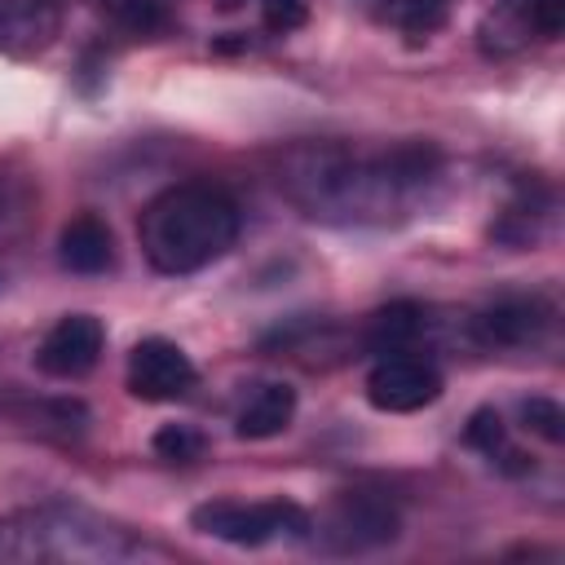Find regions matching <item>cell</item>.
Segmentation results:
<instances>
[{
    "instance_id": "13",
    "label": "cell",
    "mask_w": 565,
    "mask_h": 565,
    "mask_svg": "<svg viewBox=\"0 0 565 565\" xmlns=\"http://www.w3.org/2000/svg\"><path fill=\"white\" fill-rule=\"evenodd\" d=\"M291 415H296V388H287V384H260L243 402V411L234 419V433L247 437V441H265V437H278L291 424Z\"/></svg>"
},
{
    "instance_id": "10",
    "label": "cell",
    "mask_w": 565,
    "mask_h": 565,
    "mask_svg": "<svg viewBox=\"0 0 565 565\" xmlns=\"http://www.w3.org/2000/svg\"><path fill=\"white\" fill-rule=\"evenodd\" d=\"M468 327H472V340L486 349H521L543 335L547 305L539 296H499L486 309H477Z\"/></svg>"
},
{
    "instance_id": "3",
    "label": "cell",
    "mask_w": 565,
    "mask_h": 565,
    "mask_svg": "<svg viewBox=\"0 0 565 565\" xmlns=\"http://www.w3.org/2000/svg\"><path fill=\"white\" fill-rule=\"evenodd\" d=\"M159 556L137 534L119 530L115 521L75 508V503H40L18 508L0 516V561H84V565H110V561H137Z\"/></svg>"
},
{
    "instance_id": "16",
    "label": "cell",
    "mask_w": 565,
    "mask_h": 565,
    "mask_svg": "<svg viewBox=\"0 0 565 565\" xmlns=\"http://www.w3.org/2000/svg\"><path fill=\"white\" fill-rule=\"evenodd\" d=\"M106 9L115 18V26H124L132 35H159L172 22L168 0H106Z\"/></svg>"
},
{
    "instance_id": "1",
    "label": "cell",
    "mask_w": 565,
    "mask_h": 565,
    "mask_svg": "<svg viewBox=\"0 0 565 565\" xmlns=\"http://www.w3.org/2000/svg\"><path fill=\"white\" fill-rule=\"evenodd\" d=\"M441 177V154L428 141L406 146H344L305 141L278 163V190L313 221L375 225L411 212Z\"/></svg>"
},
{
    "instance_id": "20",
    "label": "cell",
    "mask_w": 565,
    "mask_h": 565,
    "mask_svg": "<svg viewBox=\"0 0 565 565\" xmlns=\"http://www.w3.org/2000/svg\"><path fill=\"white\" fill-rule=\"evenodd\" d=\"M260 22L274 35L300 31L309 22V0H260Z\"/></svg>"
},
{
    "instance_id": "19",
    "label": "cell",
    "mask_w": 565,
    "mask_h": 565,
    "mask_svg": "<svg viewBox=\"0 0 565 565\" xmlns=\"http://www.w3.org/2000/svg\"><path fill=\"white\" fill-rule=\"evenodd\" d=\"M521 419H525L530 433H539V437L552 441V446L565 437V415H561V406L547 402V397H530V402L521 406Z\"/></svg>"
},
{
    "instance_id": "14",
    "label": "cell",
    "mask_w": 565,
    "mask_h": 565,
    "mask_svg": "<svg viewBox=\"0 0 565 565\" xmlns=\"http://www.w3.org/2000/svg\"><path fill=\"white\" fill-rule=\"evenodd\" d=\"M424 327H428V318H424V309L415 300H393V305L371 313L366 349H375V353H411V344L424 335Z\"/></svg>"
},
{
    "instance_id": "4",
    "label": "cell",
    "mask_w": 565,
    "mask_h": 565,
    "mask_svg": "<svg viewBox=\"0 0 565 565\" xmlns=\"http://www.w3.org/2000/svg\"><path fill=\"white\" fill-rule=\"evenodd\" d=\"M190 525L207 539L234 543V547H260L274 539H305L313 530L309 512L291 499L269 503H243V499H212L190 512Z\"/></svg>"
},
{
    "instance_id": "17",
    "label": "cell",
    "mask_w": 565,
    "mask_h": 565,
    "mask_svg": "<svg viewBox=\"0 0 565 565\" xmlns=\"http://www.w3.org/2000/svg\"><path fill=\"white\" fill-rule=\"evenodd\" d=\"M150 446H154V455L168 459V463H190V459H199V455L207 450V441H203V433H199L194 424H163V428L150 437Z\"/></svg>"
},
{
    "instance_id": "2",
    "label": "cell",
    "mask_w": 565,
    "mask_h": 565,
    "mask_svg": "<svg viewBox=\"0 0 565 565\" xmlns=\"http://www.w3.org/2000/svg\"><path fill=\"white\" fill-rule=\"evenodd\" d=\"M238 203L207 181H181L159 190L137 216L141 256L159 274H194L221 260L238 238Z\"/></svg>"
},
{
    "instance_id": "6",
    "label": "cell",
    "mask_w": 565,
    "mask_h": 565,
    "mask_svg": "<svg viewBox=\"0 0 565 565\" xmlns=\"http://www.w3.org/2000/svg\"><path fill=\"white\" fill-rule=\"evenodd\" d=\"M441 397V371L415 353H384L366 375V402L384 415H411Z\"/></svg>"
},
{
    "instance_id": "15",
    "label": "cell",
    "mask_w": 565,
    "mask_h": 565,
    "mask_svg": "<svg viewBox=\"0 0 565 565\" xmlns=\"http://www.w3.org/2000/svg\"><path fill=\"white\" fill-rule=\"evenodd\" d=\"M362 4L375 22L402 31L406 40H428L450 18V0H362Z\"/></svg>"
},
{
    "instance_id": "7",
    "label": "cell",
    "mask_w": 565,
    "mask_h": 565,
    "mask_svg": "<svg viewBox=\"0 0 565 565\" xmlns=\"http://www.w3.org/2000/svg\"><path fill=\"white\" fill-rule=\"evenodd\" d=\"M199 371L190 353L163 335H146L128 353V393L141 402H177L194 388Z\"/></svg>"
},
{
    "instance_id": "5",
    "label": "cell",
    "mask_w": 565,
    "mask_h": 565,
    "mask_svg": "<svg viewBox=\"0 0 565 565\" xmlns=\"http://www.w3.org/2000/svg\"><path fill=\"white\" fill-rule=\"evenodd\" d=\"M318 543L335 556H362L375 547H388L402 530L397 508L380 490H344L331 499V508L313 521Z\"/></svg>"
},
{
    "instance_id": "11",
    "label": "cell",
    "mask_w": 565,
    "mask_h": 565,
    "mask_svg": "<svg viewBox=\"0 0 565 565\" xmlns=\"http://www.w3.org/2000/svg\"><path fill=\"white\" fill-rule=\"evenodd\" d=\"M57 0H0V53H40L57 40Z\"/></svg>"
},
{
    "instance_id": "9",
    "label": "cell",
    "mask_w": 565,
    "mask_h": 565,
    "mask_svg": "<svg viewBox=\"0 0 565 565\" xmlns=\"http://www.w3.org/2000/svg\"><path fill=\"white\" fill-rule=\"evenodd\" d=\"M102 344H106V331H102V322L93 313H66L40 340L35 366L44 375H53V380H75V375H88L97 366Z\"/></svg>"
},
{
    "instance_id": "12",
    "label": "cell",
    "mask_w": 565,
    "mask_h": 565,
    "mask_svg": "<svg viewBox=\"0 0 565 565\" xmlns=\"http://www.w3.org/2000/svg\"><path fill=\"white\" fill-rule=\"evenodd\" d=\"M57 256L71 274H106L110 260H115V238H110V225L93 212L84 216H71L62 225V238H57Z\"/></svg>"
},
{
    "instance_id": "8",
    "label": "cell",
    "mask_w": 565,
    "mask_h": 565,
    "mask_svg": "<svg viewBox=\"0 0 565 565\" xmlns=\"http://www.w3.org/2000/svg\"><path fill=\"white\" fill-rule=\"evenodd\" d=\"M565 26V0H494L481 22L486 53H516L530 40H556Z\"/></svg>"
},
{
    "instance_id": "18",
    "label": "cell",
    "mask_w": 565,
    "mask_h": 565,
    "mask_svg": "<svg viewBox=\"0 0 565 565\" xmlns=\"http://www.w3.org/2000/svg\"><path fill=\"white\" fill-rule=\"evenodd\" d=\"M463 441L468 446H477L481 455H508V428H503V419H499V411H490V406H481V411H472V419H468V428H463Z\"/></svg>"
}]
</instances>
